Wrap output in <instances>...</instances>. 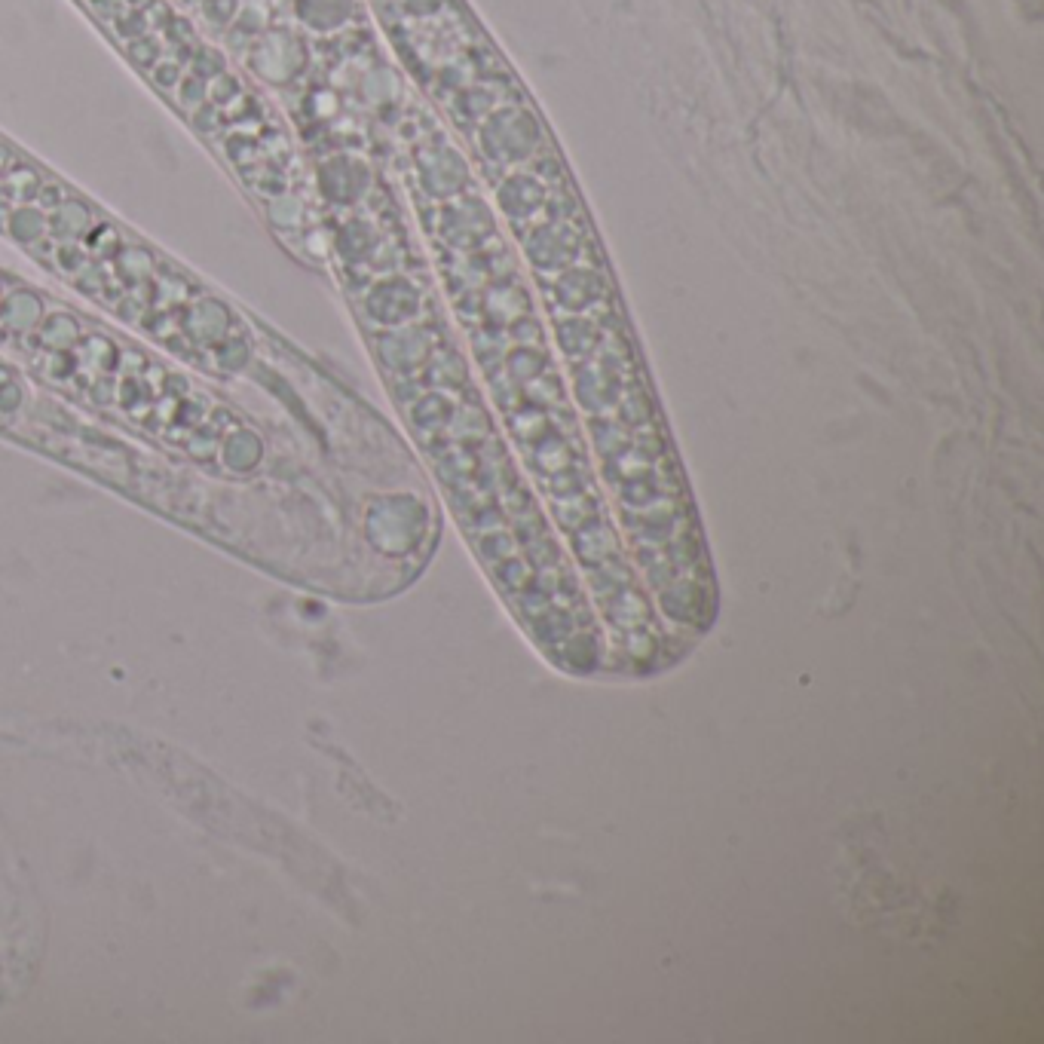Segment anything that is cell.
Instances as JSON below:
<instances>
[{"label": "cell", "mask_w": 1044, "mask_h": 1044, "mask_svg": "<svg viewBox=\"0 0 1044 1044\" xmlns=\"http://www.w3.org/2000/svg\"><path fill=\"white\" fill-rule=\"evenodd\" d=\"M59 264L68 270V273H77L80 267H83V255H80V248H71V245H62L59 248Z\"/></svg>", "instance_id": "cell-9"}, {"label": "cell", "mask_w": 1044, "mask_h": 1044, "mask_svg": "<svg viewBox=\"0 0 1044 1044\" xmlns=\"http://www.w3.org/2000/svg\"><path fill=\"white\" fill-rule=\"evenodd\" d=\"M40 316H43V307L31 291H13L4 301V307H0V319L10 328H31L40 322Z\"/></svg>", "instance_id": "cell-4"}, {"label": "cell", "mask_w": 1044, "mask_h": 1044, "mask_svg": "<svg viewBox=\"0 0 1044 1044\" xmlns=\"http://www.w3.org/2000/svg\"><path fill=\"white\" fill-rule=\"evenodd\" d=\"M7 230L16 242L22 245H34L37 239H43L49 233V215L37 206H19L10 212L7 218Z\"/></svg>", "instance_id": "cell-3"}, {"label": "cell", "mask_w": 1044, "mask_h": 1044, "mask_svg": "<svg viewBox=\"0 0 1044 1044\" xmlns=\"http://www.w3.org/2000/svg\"><path fill=\"white\" fill-rule=\"evenodd\" d=\"M0 196H4V181H0Z\"/></svg>", "instance_id": "cell-10"}, {"label": "cell", "mask_w": 1044, "mask_h": 1044, "mask_svg": "<svg viewBox=\"0 0 1044 1044\" xmlns=\"http://www.w3.org/2000/svg\"><path fill=\"white\" fill-rule=\"evenodd\" d=\"M267 215H270V221H273L279 230L297 227V221H301V203L288 200V196H279V200H270Z\"/></svg>", "instance_id": "cell-7"}, {"label": "cell", "mask_w": 1044, "mask_h": 1044, "mask_svg": "<svg viewBox=\"0 0 1044 1044\" xmlns=\"http://www.w3.org/2000/svg\"><path fill=\"white\" fill-rule=\"evenodd\" d=\"M77 334H80L77 322H74L71 316H65V313L53 316V319H49V322L43 325V340H46L49 346H68V343L77 340Z\"/></svg>", "instance_id": "cell-6"}, {"label": "cell", "mask_w": 1044, "mask_h": 1044, "mask_svg": "<svg viewBox=\"0 0 1044 1044\" xmlns=\"http://www.w3.org/2000/svg\"><path fill=\"white\" fill-rule=\"evenodd\" d=\"M40 178H37V172L34 169H16L7 181H4V190H10L13 196H16V200H31V196H37V190H40Z\"/></svg>", "instance_id": "cell-8"}, {"label": "cell", "mask_w": 1044, "mask_h": 1044, "mask_svg": "<svg viewBox=\"0 0 1044 1044\" xmlns=\"http://www.w3.org/2000/svg\"><path fill=\"white\" fill-rule=\"evenodd\" d=\"M89 224H92L89 209L77 200H68V196L53 209V215H49V233L62 242H74L77 236L89 230Z\"/></svg>", "instance_id": "cell-1"}, {"label": "cell", "mask_w": 1044, "mask_h": 1044, "mask_svg": "<svg viewBox=\"0 0 1044 1044\" xmlns=\"http://www.w3.org/2000/svg\"><path fill=\"white\" fill-rule=\"evenodd\" d=\"M227 322H230L227 307H224L221 301H212V297H209V301L193 304L190 313H187V328H190L196 337H203V340L221 337V334L227 331Z\"/></svg>", "instance_id": "cell-2"}, {"label": "cell", "mask_w": 1044, "mask_h": 1044, "mask_svg": "<svg viewBox=\"0 0 1044 1044\" xmlns=\"http://www.w3.org/2000/svg\"><path fill=\"white\" fill-rule=\"evenodd\" d=\"M117 267H120V273H123V276H129V279L141 282V279H147V276L154 273V258L147 255L144 248H120V255H117Z\"/></svg>", "instance_id": "cell-5"}]
</instances>
